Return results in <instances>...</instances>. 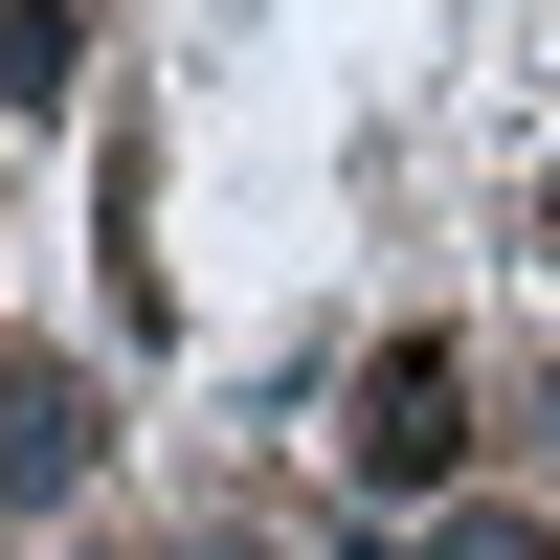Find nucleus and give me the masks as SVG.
I'll use <instances>...</instances> for the list:
<instances>
[{
	"instance_id": "f03ea898",
	"label": "nucleus",
	"mask_w": 560,
	"mask_h": 560,
	"mask_svg": "<svg viewBox=\"0 0 560 560\" xmlns=\"http://www.w3.org/2000/svg\"><path fill=\"white\" fill-rule=\"evenodd\" d=\"M359 471H448V359H382V427H359Z\"/></svg>"
},
{
	"instance_id": "f257e3e1",
	"label": "nucleus",
	"mask_w": 560,
	"mask_h": 560,
	"mask_svg": "<svg viewBox=\"0 0 560 560\" xmlns=\"http://www.w3.org/2000/svg\"><path fill=\"white\" fill-rule=\"evenodd\" d=\"M68 471H90V382H45V359H23V382H0V516L68 493Z\"/></svg>"
},
{
	"instance_id": "7ed1b4c3",
	"label": "nucleus",
	"mask_w": 560,
	"mask_h": 560,
	"mask_svg": "<svg viewBox=\"0 0 560 560\" xmlns=\"http://www.w3.org/2000/svg\"><path fill=\"white\" fill-rule=\"evenodd\" d=\"M382 560H538V538H493V516H471V538H382Z\"/></svg>"
}]
</instances>
